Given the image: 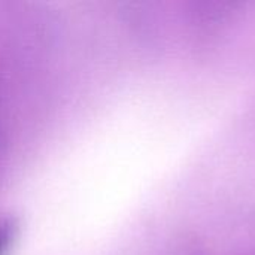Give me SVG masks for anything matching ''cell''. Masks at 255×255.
I'll use <instances>...</instances> for the list:
<instances>
[{
    "label": "cell",
    "mask_w": 255,
    "mask_h": 255,
    "mask_svg": "<svg viewBox=\"0 0 255 255\" xmlns=\"http://www.w3.org/2000/svg\"><path fill=\"white\" fill-rule=\"evenodd\" d=\"M18 226L10 217L0 218V255H6L16 238Z\"/></svg>",
    "instance_id": "cell-1"
}]
</instances>
